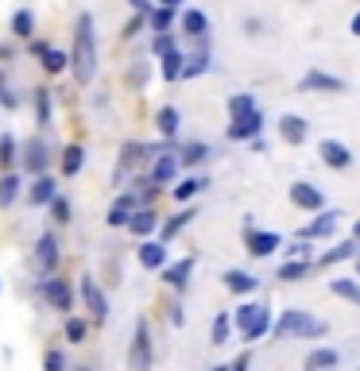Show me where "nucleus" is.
I'll return each mask as SVG.
<instances>
[{"label": "nucleus", "instance_id": "obj_6", "mask_svg": "<svg viewBox=\"0 0 360 371\" xmlns=\"http://www.w3.org/2000/svg\"><path fill=\"white\" fill-rule=\"evenodd\" d=\"M35 267H39V275H50L59 267V240L50 236V232H43L39 244H35Z\"/></svg>", "mask_w": 360, "mask_h": 371}, {"label": "nucleus", "instance_id": "obj_7", "mask_svg": "<svg viewBox=\"0 0 360 371\" xmlns=\"http://www.w3.org/2000/svg\"><path fill=\"white\" fill-rule=\"evenodd\" d=\"M291 201L298 209H310V213H318V209L326 205L322 190H318V186H310V182H294V186H291Z\"/></svg>", "mask_w": 360, "mask_h": 371}, {"label": "nucleus", "instance_id": "obj_49", "mask_svg": "<svg viewBox=\"0 0 360 371\" xmlns=\"http://www.w3.org/2000/svg\"><path fill=\"white\" fill-rule=\"evenodd\" d=\"M182 0H159V8H178Z\"/></svg>", "mask_w": 360, "mask_h": 371}, {"label": "nucleus", "instance_id": "obj_10", "mask_svg": "<svg viewBox=\"0 0 360 371\" xmlns=\"http://www.w3.org/2000/svg\"><path fill=\"white\" fill-rule=\"evenodd\" d=\"M337 221H341V213H337V209H329V213H322L318 221H310L306 228H302V240H322V236H333V232H337Z\"/></svg>", "mask_w": 360, "mask_h": 371}, {"label": "nucleus", "instance_id": "obj_30", "mask_svg": "<svg viewBox=\"0 0 360 371\" xmlns=\"http://www.w3.org/2000/svg\"><path fill=\"white\" fill-rule=\"evenodd\" d=\"M306 271H310V259H291V263L279 267V279H283V282H298Z\"/></svg>", "mask_w": 360, "mask_h": 371}, {"label": "nucleus", "instance_id": "obj_53", "mask_svg": "<svg viewBox=\"0 0 360 371\" xmlns=\"http://www.w3.org/2000/svg\"><path fill=\"white\" fill-rule=\"evenodd\" d=\"M357 271H360V263H357Z\"/></svg>", "mask_w": 360, "mask_h": 371}, {"label": "nucleus", "instance_id": "obj_28", "mask_svg": "<svg viewBox=\"0 0 360 371\" xmlns=\"http://www.w3.org/2000/svg\"><path fill=\"white\" fill-rule=\"evenodd\" d=\"M349 256H357V244H352V240H341L337 247H329L326 256H322V267H329V263H341V259H349Z\"/></svg>", "mask_w": 360, "mask_h": 371}, {"label": "nucleus", "instance_id": "obj_4", "mask_svg": "<svg viewBox=\"0 0 360 371\" xmlns=\"http://www.w3.org/2000/svg\"><path fill=\"white\" fill-rule=\"evenodd\" d=\"M128 368L132 371H151V329L147 321H136V333H132V348H128Z\"/></svg>", "mask_w": 360, "mask_h": 371}, {"label": "nucleus", "instance_id": "obj_47", "mask_svg": "<svg viewBox=\"0 0 360 371\" xmlns=\"http://www.w3.org/2000/svg\"><path fill=\"white\" fill-rule=\"evenodd\" d=\"M128 4H132V8L140 12V16H147V12H151V4H147V0H128Z\"/></svg>", "mask_w": 360, "mask_h": 371}, {"label": "nucleus", "instance_id": "obj_5", "mask_svg": "<svg viewBox=\"0 0 360 371\" xmlns=\"http://www.w3.org/2000/svg\"><path fill=\"white\" fill-rule=\"evenodd\" d=\"M82 302H85V310H89L97 321H105V317H109V298L101 294V286L89 279V275H82Z\"/></svg>", "mask_w": 360, "mask_h": 371}, {"label": "nucleus", "instance_id": "obj_22", "mask_svg": "<svg viewBox=\"0 0 360 371\" xmlns=\"http://www.w3.org/2000/svg\"><path fill=\"white\" fill-rule=\"evenodd\" d=\"M20 186H24V178H20V174H4V178H0V209H8L12 201H16Z\"/></svg>", "mask_w": 360, "mask_h": 371}, {"label": "nucleus", "instance_id": "obj_33", "mask_svg": "<svg viewBox=\"0 0 360 371\" xmlns=\"http://www.w3.org/2000/svg\"><path fill=\"white\" fill-rule=\"evenodd\" d=\"M155 124H159V132L163 136H175L178 132V108H159V116H155Z\"/></svg>", "mask_w": 360, "mask_h": 371}, {"label": "nucleus", "instance_id": "obj_16", "mask_svg": "<svg viewBox=\"0 0 360 371\" xmlns=\"http://www.w3.org/2000/svg\"><path fill=\"white\" fill-rule=\"evenodd\" d=\"M128 228H132V236H151V232L159 228V217L151 213V209H136L132 221H128Z\"/></svg>", "mask_w": 360, "mask_h": 371}, {"label": "nucleus", "instance_id": "obj_17", "mask_svg": "<svg viewBox=\"0 0 360 371\" xmlns=\"http://www.w3.org/2000/svg\"><path fill=\"white\" fill-rule=\"evenodd\" d=\"M190 271H194V259H178L175 267H163V282L175 286V290H182L186 279H190Z\"/></svg>", "mask_w": 360, "mask_h": 371}, {"label": "nucleus", "instance_id": "obj_48", "mask_svg": "<svg viewBox=\"0 0 360 371\" xmlns=\"http://www.w3.org/2000/svg\"><path fill=\"white\" fill-rule=\"evenodd\" d=\"M233 371H248V356H240V360L233 363Z\"/></svg>", "mask_w": 360, "mask_h": 371}, {"label": "nucleus", "instance_id": "obj_21", "mask_svg": "<svg viewBox=\"0 0 360 371\" xmlns=\"http://www.w3.org/2000/svg\"><path fill=\"white\" fill-rule=\"evenodd\" d=\"M175 174H178V159L175 155H159V163H155V170H151V182H155V186H167Z\"/></svg>", "mask_w": 360, "mask_h": 371}, {"label": "nucleus", "instance_id": "obj_9", "mask_svg": "<svg viewBox=\"0 0 360 371\" xmlns=\"http://www.w3.org/2000/svg\"><path fill=\"white\" fill-rule=\"evenodd\" d=\"M318 151H322V159H326V163L333 166V170H345V166L352 163V151L345 147L341 140H322V143H318Z\"/></svg>", "mask_w": 360, "mask_h": 371}, {"label": "nucleus", "instance_id": "obj_26", "mask_svg": "<svg viewBox=\"0 0 360 371\" xmlns=\"http://www.w3.org/2000/svg\"><path fill=\"white\" fill-rule=\"evenodd\" d=\"M82 163H85V151L78 147V143L62 151V174H66V178H74V174L82 170Z\"/></svg>", "mask_w": 360, "mask_h": 371}, {"label": "nucleus", "instance_id": "obj_25", "mask_svg": "<svg viewBox=\"0 0 360 371\" xmlns=\"http://www.w3.org/2000/svg\"><path fill=\"white\" fill-rule=\"evenodd\" d=\"M256 282H260V279H252L248 271H229L225 275V286L236 290V294H252V290H256Z\"/></svg>", "mask_w": 360, "mask_h": 371}, {"label": "nucleus", "instance_id": "obj_27", "mask_svg": "<svg viewBox=\"0 0 360 371\" xmlns=\"http://www.w3.org/2000/svg\"><path fill=\"white\" fill-rule=\"evenodd\" d=\"M66 62H70V54L66 50H43V70H47V74H62V70H66Z\"/></svg>", "mask_w": 360, "mask_h": 371}, {"label": "nucleus", "instance_id": "obj_14", "mask_svg": "<svg viewBox=\"0 0 360 371\" xmlns=\"http://www.w3.org/2000/svg\"><path fill=\"white\" fill-rule=\"evenodd\" d=\"M279 136H283L291 147H298V143L306 140V120H302V116H283V120H279Z\"/></svg>", "mask_w": 360, "mask_h": 371}, {"label": "nucleus", "instance_id": "obj_19", "mask_svg": "<svg viewBox=\"0 0 360 371\" xmlns=\"http://www.w3.org/2000/svg\"><path fill=\"white\" fill-rule=\"evenodd\" d=\"M275 247H279L275 232H252V236H248V252H252V256H271Z\"/></svg>", "mask_w": 360, "mask_h": 371}, {"label": "nucleus", "instance_id": "obj_3", "mask_svg": "<svg viewBox=\"0 0 360 371\" xmlns=\"http://www.w3.org/2000/svg\"><path fill=\"white\" fill-rule=\"evenodd\" d=\"M236 325H240V333H244V340H260L264 333L271 329V314H268V305H240L236 310Z\"/></svg>", "mask_w": 360, "mask_h": 371}, {"label": "nucleus", "instance_id": "obj_39", "mask_svg": "<svg viewBox=\"0 0 360 371\" xmlns=\"http://www.w3.org/2000/svg\"><path fill=\"white\" fill-rule=\"evenodd\" d=\"M85 329H89V325H85L82 317H70V321H66V340H70V344H82Z\"/></svg>", "mask_w": 360, "mask_h": 371}, {"label": "nucleus", "instance_id": "obj_40", "mask_svg": "<svg viewBox=\"0 0 360 371\" xmlns=\"http://www.w3.org/2000/svg\"><path fill=\"white\" fill-rule=\"evenodd\" d=\"M171 20H175V8H155V12H151V24H155V31H159V35H167Z\"/></svg>", "mask_w": 360, "mask_h": 371}, {"label": "nucleus", "instance_id": "obj_11", "mask_svg": "<svg viewBox=\"0 0 360 371\" xmlns=\"http://www.w3.org/2000/svg\"><path fill=\"white\" fill-rule=\"evenodd\" d=\"M264 128V116L252 112V116H240V120H233V128H229V140H256Z\"/></svg>", "mask_w": 360, "mask_h": 371}, {"label": "nucleus", "instance_id": "obj_36", "mask_svg": "<svg viewBox=\"0 0 360 371\" xmlns=\"http://www.w3.org/2000/svg\"><path fill=\"white\" fill-rule=\"evenodd\" d=\"M329 290H333V294H341V298H349V302H357L360 305V286L352 279H333L329 282Z\"/></svg>", "mask_w": 360, "mask_h": 371}, {"label": "nucleus", "instance_id": "obj_43", "mask_svg": "<svg viewBox=\"0 0 360 371\" xmlns=\"http://www.w3.org/2000/svg\"><path fill=\"white\" fill-rule=\"evenodd\" d=\"M190 221H194V213H178V217H175V221H171V224H167V228H163V240L178 236V232H182V228H186V224H190Z\"/></svg>", "mask_w": 360, "mask_h": 371}, {"label": "nucleus", "instance_id": "obj_18", "mask_svg": "<svg viewBox=\"0 0 360 371\" xmlns=\"http://www.w3.org/2000/svg\"><path fill=\"white\" fill-rule=\"evenodd\" d=\"M182 31L194 35V39H206V31H210V20H206V12H198V8L182 12Z\"/></svg>", "mask_w": 360, "mask_h": 371}, {"label": "nucleus", "instance_id": "obj_31", "mask_svg": "<svg viewBox=\"0 0 360 371\" xmlns=\"http://www.w3.org/2000/svg\"><path fill=\"white\" fill-rule=\"evenodd\" d=\"M24 166H27V170H35V174H39L43 166H47V151H43V143H39V140L27 143V159H24Z\"/></svg>", "mask_w": 360, "mask_h": 371}, {"label": "nucleus", "instance_id": "obj_15", "mask_svg": "<svg viewBox=\"0 0 360 371\" xmlns=\"http://www.w3.org/2000/svg\"><path fill=\"white\" fill-rule=\"evenodd\" d=\"M55 198H59V190H55V178H47V174H43V178H35L27 201H31V205H50Z\"/></svg>", "mask_w": 360, "mask_h": 371}, {"label": "nucleus", "instance_id": "obj_23", "mask_svg": "<svg viewBox=\"0 0 360 371\" xmlns=\"http://www.w3.org/2000/svg\"><path fill=\"white\" fill-rule=\"evenodd\" d=\"M229 112H233V120H240V116H252V112H260V108H256L252 93H236V97H229Z\"/></svg>", "mask_w": 360, "mask_h": 371}, {"label": "nucleus", "instance_id": "obj_37", "mask_svg": "<svg viewBox=\"0 0 360 371\" xmlns=\"http://www.w3.org/2000/svg\"><path fill=\"white\" fill-rule=\"evenodd\" d=\"M35 112H39V128L50 124V93L47 89H35Z\"/></svg>", "mask_w": 360, "mask_h": 371}, {"label": "nucleus", "instance_id": "obj_24", "mask_svg": "<svg viewBox=\"0 0 360 371\" xmlns=\"http://www.w3.org/2000/svg\"><path fill=\"white\" fill-rule=\"evenodd\" d=\"M132 205H136V201H132V194H124V198H120L117 205L109 209V217H105V221H109L113 228H117V224H128V221H132Z\"/></svg>", "mask_w": 360, "mask_h": 371}, {"label": "nucleus", "instance_id": "obj_51", "mask_svg": "<svg viewBox=\"0 0 360 371\" xmlns=\"http://www.w3.org/2000/svg\"><path fill=\"white\" fill-rule=\"evenodd\" d=\"M210 371H233V368H210Z\"/></svg>", "mask_w": 360, "mask_h": 371}, {"label": "nucleus", "instance_id": "obj_12", "mask_svg": "<svg viewBox=\"0 0 360 371\" xmlns=\"http://www.w3.org/2000/svg\"><path fill=\"white\" fill-rule=\"evenodd\" d=\"M43 294H47V302L55 305V310H70V305H74L70 286H66L62 279H47V282H43Z\"/></svg>", "mask_w": 360, "mask_h": 371}, {"label": "nucleus", "instance_id": "obj_50", "mask_svg": "<svg viewBox=\"0 0 360 371\" xmlns=\"http://www.w3.org/2000/svg\"><path fill=\"white\" fill-rule=\"evenodd\" d=\"M352 35H360V12L352 16Z\"/></svg>", "mask_w": 360, "mask_h": 371}, {"label": "nucleus", "instance_id": "obj_38", "mask_svg": "<svg viewBox=\"0 0 360 371\" xmlns=\"http://www.w3.org/2000/svg\"><path fill=\"white\" fill-rule=\"evenodd\" d=\"M229 333H233V321H229L225 314H217V317H213V344H225Z\"/></svg>", "mask_w": 360, "mask_h": 371}, {"label": "nucleus", "instance_id": "obj_35", "mask_svg": "<svg viewBox=\"0 0 360 371\" xmlns=\"http://www.w3.org/2000/svg\"><path fill=\"white\" fill-rule=\"evenodd\" d=\"M201 190H206V178H186V182H178V186H175V198L178 201H190L194 194H201Z\"/></svg>", "mask_w": 360, "mask_h": 371}, {"label": "nucleus", "instance_id": "obj_1", "mask_svg": "<svg viewBox=\"0 0 360 371\" xmlns=\"http://www.w3.org/2000/svg\"><path fill=\"white\" fill-rule=\"evenodd\" d=\"M70 62H74L78 82L89 85L93 74H97V43H93V16L89 12H82L74 24V54H70Z\"/></svg>", "mask_w": 360, "mask_h": 371}, {"label": "nucleus", "instance_id": "obj_45", "mask_svg": "<svg viewBox=\"0 0 360 371\" xmlns=\"http://www.w3.org/2000/svg\"><path fill=\"white\" fill-rule=\"evenodd\" d=\"M43 368H47V371H62V368H66V360H62V352H55V348H50V352L43 356Z\"/></svg>", "mask_w": 360, "mask_h": 371}, {"label": "nucleus", "instance_id": "obj_20", "mask_svg": "<svg viewBox=\"0 0 360 371\" xmlns=\"http://www.w3.org/2000/svg\"><path fill=\"white\" fill-rule=\"evenodd\" d=\"M140 263L147 267V271H159V267H167V247H163V244H143V247H140Z\"/></svg>", "mask_w": 360, "mask_h": 371}, {"label": "nucleus", "instance_id": "obj_29", "mask_svg": "<svg viewBox=\"0 0 360 371\" xmlns=\"http://www.w3.org/2000/svg\"><path fill=\"white\" fill-rule=\"evenodd\" d=\"M182 70H186V58L178 54V50H171V54L163 58V78H167V82H178V78H182Z\"/></svg>", "mask_w": 360, "mask_h": 371}, {"label": "nucleus", "instance_id": "obj_2", "mask_svg": "<svg viewBox=\"0 0 360 371\" xmlns=\"http://www.w3.org/2000/svg\"><path fill=\"white\" fill-rule=\"evenodd\" d=\"M275 333L279 337H322V333H326V321L302 314V310H287L275 321Z\"/></svg>", "mask_w": 360, "mask_h": 371}, {"label": "nucleus", "instance_id": "obj_34", "mask_svg": "<svg viewBox=\"0 0 360 371\" xmlns=\"http://www.w3.org/2000/svg\"><path fill=\"white\" fill-rule=\"evenodd\" d=\"M31 27H35V16L27 8H20L16 16H12V35H20V39H27L31 35Z\"/></svg>", "mask_w": 360, "mask_h": 371}, {"label": "nucleus", "instance_id": "obj_52", "mask_svg": "<svg viewBox=\"0 0 360 371\" xmlns=\"http://www.w3.org/2000/svg\"><path fill=\"white\" fill-rule=\"evenodd\" d=\"M352 232H357V236H360V221H357V228H352Z\"/></svg>", "mask_w": 360, "mask_h": 371}, {"label": "nucleus", "instance_id": "obj_46", "mask_svg": "<svg viewBox=\"0 0 360 371\" xmlns=\"http://www.w3.org/2000/svg\"><path fill=\"white\" fill-rule=\"evenodd\" d=\"M171 50H175V39H171V35H159V39H155V54H163V58H167Z\"/></svg>", "mask_w": 360, "mask_h": 371}, {"label": "nucleus", "instance_id": "obj_8", "mask_svg": "<svg viewBox=\"0 0 360 371\" xmlns=\"http://www.w3.org/2000/svg\"><path fill=\"white\" fill-rule=\"evenodd\" d=\"M298 89H322V93H345V82L333 74H326V70H310V74L298 82Z\"/></svg>", "mask_w": 360, "mask_h": 371}, {"label": "nucleus", "instance_id": "obj_32", "mask_svg": "<svg viewBox=\"0 0 360 371\" xmlns=\"http://www.w3.org/2000/svg\"><path fill=\"white\" fill-rule=\"evenodd\" d=\"M206 70H210V50H198L194 58H186L182 78H198V74H206Z\"/></svg>", "mask_w": 360, "mask_h": 371}, {"label": "nucleus", "instance_id": "obj_41", "mask_svg": "<svg viewBox=\"0 0 360 371\" xmlns=\"http://www.w3.org/2000/svg\"><path fill=\"white\" fill-rule=\"evenodd\" d=\"M201 159H210V147H206V143H190V147L182 151V163H201Z\"/></svg>", "mask_w": 360, "mask_h": 371}, {"label": "nucleus", "instance_id": "obj_44", "mask_svg": "<svg viewBox=\"0 0 360 371\" xmlns=\"http://www.w3.org/2000/svg\"><path fill=\"white\" fill-rule=\"evenodd\" d=\"M50 213H55V221H59V224H66L70 221V201L66 198H55V201H50Z\"/></svg>", "mask_w": 360, "mask_h": 371}, {"label": "nucleus", "instance_id": "obj_42", "mask_svg": "<svg viewBox=\"0 0 360 371\" xmlns=\"http://www.w3.org/2000/svg\"><path fill=\"white\" fill-rule=\"evenodd\" d=\"M12 159H16V140L0 136V166H12Z\"/></svg>", "mask_w": 360, "mask_h": 371}, {"label": "nucleus", "instance_id": "obj_13", "mask_svg": "<svg viewBox=\"0 0 360 371\" xmlns=\"http://www.w3.org/2000/svg\"><path fill=\"white\" fill-rule=\"evenodd\" d=\"M337 363H341V352H337V348H314V352L306 356V371H333Z\"/></svg>", "mask_w": 360, "mask_h": 371}]
</instances>
